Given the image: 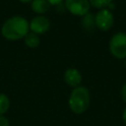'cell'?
Returning <instances> with one entry per match:
<instances>
[{
	"mask_svg": "<svg viewBox=\"0 0 126 126\" xmlns=\"http://www.w3.org/2000/svg\"><path fill=\"white\" fill-rule=\"evenodd\" d=\"M122 118H123L124 123L126 124V107H125V108H124V110H123V113H122Z\"/></svg>",
	"mask_w": 126,
	"mask_h": 126,
	"instance_id": "obj_16",
	"label": "cell"
},
{
	"mask_svg": "<svg viewBox=\"0 0 126 126\" xmlns=\"http://www.w3.org/2000/svg\"><path fill=\"white\" fill-rule=\"evenodd\" d=\"M109 51L117 59L126 58V33L117 32L109 40Z\"/></svg>",
	"mask_w": 126,
	"mask_h": 126,
	"instance_id": "obj_3",
	"label": "cell"
},
{
	"mask_svg": "<svg viewBox=\"0 0 126 126\" xmlns=\"http://www.w3.org/2000/svg\"><path fill=\"white\" fill-rule=\"evenodd\" d=\"M63 79L67 86L74 89V88L81 86L83 77H82L81 72L78 69L72 67V68H68L65 71V73L63 75Z\"/></svg>",
	"mask_w": 126,
	"mask_h": 126,
	"instance_id": "obj_7",
	"label": "cell"
},
{
	"mask_svg": "<svg viewBox=\"0 0 126 126\" xmlns=\"http://www.w3.org/2000/svg\"><path fill=\"white\" fill-rule=\"evenodd\" d=\"M94 22H95V28L102 32L109 31L113 24H114V16L108 8L100 9L98 12L94 15Z\"/></svg>",
	"mask_w": 126,
	"mask_h": 126,
	"instance_id": "obj_4",
	"label": "cell"
},
{
	"mask_svg": "<svg viewBox=\"0 0 126 126\" xmlns=\"http://www.w3.org/2000/svg\"><path fill=\"white\" fill-rule=\"evenodd\" d=\"M21 3H31L32 0H19Z\"/></svg>",
	"mask_w": 126,
	"mask_h": 126,
	"instance_id": "obj_17",
	"label": "cell"
},
{
	"mask_svg": "<svg viewBox=\"0 0 126 126\" xmlns=\"http://www.w3.org/2000/svg\"><path fill=\"white\" fill-rule=\"evenodd\" d=\"M9 119L5 115H0V126H9Z\"/></svg>",
	"mask_w": 126,
	"mask_h": 126,
	"instance_id": "obj_13",
	"label": "cell"
},
{
	"mask_svg": "<svg viewBox=\"0 0 126 126\" xmlns=\"http://www.w3.org/2000/svg\"><path fill=\"white\" fill-rule=\"evenodd\" d=\"M50 7L51 6L47 0H32L31 2V9L37 15H44Z\"/></svg>",
	"mask_w": 126,
	"mask_h": 126,
	"instance_id": "obj_8",
	"label": "cell"
},
{
	"mask_svg": "<svg viewBox=\"0 0 126 126\" xmlns=\"http://www.w3.org/2000/svg\"><path fill=\"white\" fill-rule=\"evenodd\" d=\"M10 108V98L5 94H0V115H4Z\"/></svg>",
	"mask_w": 126,
	"mask_h": 126,
	"instance_id": "obj_11",
	"label": "cell"
},
{
	"mask_svg": "<svg viewBox=\"0 0 126 126\" xmlns=\"http://www.w3.org/2000/svg\"><path fill=\"white\" fill-rule=\"evenodd\" d=\"M65 0H47V2L50 4V6H57L60 5L62 2H64Z\"/></svg>",
	"mask_w": 126,
	"mask_h": 126,
	"instance_id": "obj_14",
	"label": "cell"
},
{
	"mask_svg": "<svg viewBox=\"0 0 126 126\" xmlns=\"http://www.w3.org/2000/svg\"><path fill=\"white\" fill-rule=\"evenodd\" d=\"M91 94L89 90L84 86L74 88L68 98V106L75 114H83L90 106Z\"/></svg>",
	"mask_w": 126,
	"mask_h": 126,
	"instance_id": "obj_2",
	"label": "cell"
},
{
	"mask_svg": "<svg viewBox=\"0 0 126 126\" xmlns=\"http://www.w3.org/2000/svg\"><path fill=\"white\" fill-rule=\"evenodd\" d=\"M64 6L70 14L77 17H84L90 13L91 8L89 0H65Z\"/></svg>",
	"mask_w": 126,
	"mask_h": 126,
	"instance_id": "obj_5",
	"label": "cell"
},
{
	"mask_svg": "<svg viewBox=\"0 0 126 126\" xmlns=\"http://www.w3.org/2000/svg\"><path fill=\"white\" fill-rule=\"evenodd\" d=\"M82 25L83 28L89 32L94 31V29L95 28V22H94V16L91 13H88L87 15H85L83 17V21H82Z\"/></svg>",
	"mask_w": 126,
	"mask_h": 126,
	"instance_id": "obj_10",
	"label": "cell"
},
{
	"mask_svg": "<svg viewBox=\"0 0 126 126\" xmlns=\"http://www.w3.org/2000/svg\"><path fill=\"white\" fill-rule=\"evenodd\" d=\"M29 32V21L22 16H13L7 19L1 27L2 36L11 41L24 39Z\"/></svg>",
	"mask_w": 126,
	"mask_h": 126,
	"instance_id": "obj_1",
	"label": "cell"
},
{
	"mask_svg": "<svg viewBox=\"0 0 126 126\" xmlns=\"http://www.w3.org/2000/svg\"><path fill=\"white\" fill-rule=\"evenodd\" d=\"M30 32H34L38 35L47 32L50 29V21L44 15H37L29 22Z\"/></svg>",
	"mask_w": 126,
	"mask_h": 126,
	"instance_id": "obj_6",
	"label": "cell"
},
{
	"mask_svg": "<svg viewBox=\"0 0 126 126\" xmlns=\"http://www.w3.org/2000/svg\"><path fill=\"white\" fill-rule=\"evenodd\" d=\"M125 68H126V59H125Z\"/></svg>",
	"mask_w": 126,
	"mask_h": 126,
	"instance_id": "obj_18",
	"label": "cell"
},
{
	"mask_svg": "<svg viewBox=\"0 0 126 126\" xmlns=\"http://www.w3.org/2000/svg\"><path fill=\"white\" fill-rule=\"evenodd\" d=\"M24 42L26 46H28L29 48H36L40 43V38L38 34L29 32L27 35L24 37Z\"/></svg>",
	"mask_w": 126,
	"mask_h": 126,
	"instance_id": "obj_9",
	"label": "cell"
},
{
	"mask_svg": "<svg viewBox=\"0 0 126 126\" xmlns=\"http://www.w3.org/2000/svg\"><path fill=\"white\" fill-rule=\"evenodd\" d=\"M121 96H122L123 101L126 102V84H124L122 86V89H121Z\"/></svg>",
	"mask_w": 126,
	"mask_h": 126,
	"instance_id": "obj_15",
	"label": "cell"
},
{
	"mask_svg": "<svg viewBox=\"0 0 126 126\" xmlns=\"http://www.w3.org/2000/svg\"><path fill=\"white\" fill-rule=\"evenodd\" d=\"M113 0H89L91 6H93L95 9H104L109 6V4L112 3Z\"/></svg>",
	"mask_w": 126,
	"mask_h": 126,
	"instance_id": "obj_12",
	"label": "cell"
}]
</instances>
